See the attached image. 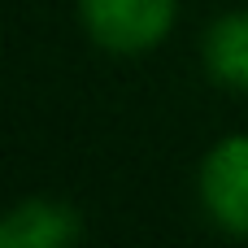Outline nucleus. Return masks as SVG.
Wrapping results in <instances>:
<instances>
[{
    "label": "nucleus",
    "mask_w": 248,
    "mask_h": 248,
    "mask_svg": "<svg viewBox=\"0 0 248 248\" xmlns=\"http://www.w3.org/2000/svg\"><path fill=\"white\" fill-rule=\"evenodd\" d=\"M78 22L100 52L144 57L170 39L179 0H78Z\"/></svg>",
    "instance_id": "nucleus-1"
},
{
    "label": "nucleus",
    "mask_w": 248,
    "mask_h": 248,
    "mask_svg": "<svg viewBox=\"0 0 248 248\" xmlns=\"http://www.w3.org/2000/svg\"><path fill=\"white\" fill-rule=\"evenodd\" d=\"M201 65L218 87L248 96V9H227L205 26Z\"/></svg>",
    "instance_id": "nucleus-4"
},
{
    "label": "nucleus",
    "mask_w": 248,
    "mask_h": 248,
    "mask_svg": "<svg viewBox=\"0 0 248 248\" xmlns=\"http://www.w3.org/2000/svg\"><path fill=\"white\" fill-rule=\"evenodd\" d=\"M83 240V218L61 196H22L0 218V248H70Z\"/></svg>",
    "instance_id": "nucleus-3"
},
{
    "label": "nucleus",
    "mask_w": 248,
    "mask_h": 248,
    "mask_svg": "<svg viewBox=\"0 0 248 248\" xmlns=\"http://www.w3.org/2000/svg\"><path fill=\"white\" fill-rule=\"evenodd\" d=\"M196 205L209 227L248 240V131L214 140L196 166Z\"/></svg>",
    "instance_id": "nucleus-2"
}]
</instances>
